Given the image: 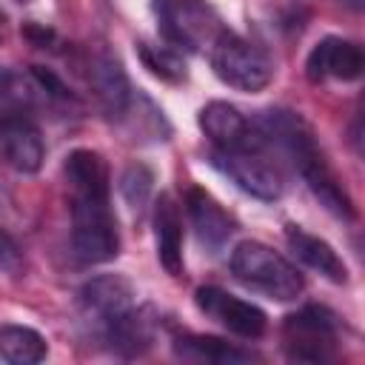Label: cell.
<instances>
[{"label":"cell","mask_w":365,"mask_h":365,"mask_svg":"<svg viewBox=\"0 0 365 365\" xmlns=\"http://www.w3.org/2000/svg\"><path fill=\"white\" fill-rule=\"evenodd\" d=\"M362 68H365L362 46L356 40L336 37V34L322 37L305 60V74L311 83H325V80L351 83L362 74Z\"/></svg>","instance_id":"obj_11"},{"label":"cell","mask_w":365,"mask_h":365,"mask_svg":"<svg viewBox=\"0 0 365 365\" xmlns=\"http://www.w3.org/2000/svg\"><path fill=\"white\" fill-rule=\"evenodd\" d=\"M137 54H140L143 66H145L154 77H160V80H165V83H182V80L188 77L182 54H180L177 48H171V46L140 43V46H137Z\"/></svg>","instance_id":"obj_21"},{"label":"cell","mask_w":365,"mask_h":365,"mask_svg":"<svg viewBox=\"0 0 365 365\" xmlns=\"http://www.w3.org/2000/svg\"><path fill=\"white\" fill-rule=\"evenodd\" d=\"M157 334V317L151 308H128L123 317H117L103 334L100 339L108 342V348L120 356H137L143 354Z\"/></svg>","instance_id":"obj_16"},{"label":"cell","mask_w":365,"mask_h":365,"mask_svg":"<svg viewBox=\"0 0 365 365\" xmlns=\"http://www.w3.org/2000/svg\"><path fill=\"white\" fill-rule=\"evenodd\" d=\"M228 265L237 282L277 302H294L305 288L302 274L282 254L257 240H242L231 251Z\"/></svg>","instance_id":"obj_3"},{"label":"cell","mask_w":365,"mask_h":365,"mask_svg":"<svg viewBox=\"0 0 365 365\" xmlns=\"http://www.w3.org/2000/svg\"><path fill=\"white\" fill-rule=\"evenodd\" d=\"M0 34H3V14H0Z\"/></svg>","instance_id":"obj_25"},{"label":"cell","mask_w":365,"mask_h":365,"mask_svg":"<svg viewBox=\"0 0 365 365\" xmlns=\"http://www.w3.org/2000/svg\"><path fill=\"white\" fill-rule=\"evenodd\" d=\"M211 163L214 168H220L237 188H242L245 194L274 202L282 197L285 191V177L279 163L274 160V151L268 148V143L259 145H248V148H237V151H211Z\"/></svg>","instance_id":"obj_7"},{"label":"cell","mask_w":365,"mask_h":365,"mask_svg":"<svg viewBox=\"0 0 365 365\" xmlns=\"http://www.w3.org/2000/svg\"><path fill=\"white\" fill-rule=\"evenodd\" d=\"M285 242L294 251L297 259H302L308 268H314L317 274H322L331 282H348V265L342 262V257L334 251L331 242H325L317 234H308L299 225H285Z\"/></svg>","instance_id":"obj_17"},{"label":"cell","mask_w":365,"mask_h":365,"mask_svg":"<svg viewBox=\"0 0 365 365\" xmlns=\"http://www.w3.org/2000/svg\"><path fill=\"white\" fill-rule=\"evenodd\" d=\"M345 3H351L354 9H359V6H362V0H345Z\"/></svg>","instance_id":"obj_24"},{"label":"cell","mask_w":365,"mask_h":365,"mask_svg":"<svg viewBox=\"0 0 365 365\" xmlns=\"http://www.w3.org/2000/svg\"><path fill=\"white\" fill-rule=\"evenodd\" d=\"M211 54V68L214 74L237 88V91H262L274 80V63L271 57L248 43L245 37L234 34L231 29H222L220 37L208 48Z\"/></svg>","instance_id":"obj_5"},{"label":"cell","mask_w":365,"mask_h":365,"mask_svg":"<svg viewBox=\"0 0 365 365\" xmlns=\"http://www.w3.org/2000/svg\"><path fill=\"white\" fill-rule=\"evenodd\" d=\"M88 80H91V88H94V94L100 100V108L111 120H120V117L128 114V108L134 103V88H131V83H128V77H125V71H123L117 57L97 54L91 60Z\"/></svg>","instance_id":"obj_14"},{"label":"cell","mask_w":365,"mask_h":365,"mask_svg":"<svg viewBox=\"0 0 365 365\" xmlns=\"http://www.w3.org/2000/svg\"><path fill=\"white\" fill-rule=\"evenodd\" d=\"M154 17L171 48L202 51L225 29L217 9L205 0H154Z\"/></svg>","instance_id":"obj_4"},{"label":"cell","mask_w":365,"mask_h":365,"mask_svg":"<svg viewBox=\"0 0 365 365\" xmlns=\"http://www.w3.org/2000/svg\"><path fill=\"white\" fill-rule=\"evenodd\" d=\"M154 237H157L160 265L171 277H180L182 274V217L171 194H160L154 202Z\"/></svg>","instance_id":"obj_18"},{"label":"cell","mask_w":365,"mask_h":365,"mask_svg":"<svg viewBox=\"0 0 365 365\" xmlns=\"http://www.w3.org/2000/svg\"><path fill=\"white\" fill-rule=\"evenodd\" d=\"M0 160L20 174L40 171L46 160V143L31 117L26 114L0 117Z\"/></svg>","instance_id":"obj_13"},{"label":"cell","mask_w":365,"mask_h":365,"mask_svg":"<svg viewBox=\"0 0 365 365\" xmlns=\"http://www.w3.org/2000/svg\"><path fill=\"white\" fill-rule=\"evenodd\" d=\"M17 3H31V0H17Z\"/></svg>","instance_id":"obj_26"},{"label":"cell","mask_w":365,"mask_h":365,"mask_svg":"<svg viewBox=\"0 0 365 365\" xmlns=\"http://www.w3.org/2000/svg\"><path fill=\"white\" fill-rule=\"evenodd\" d=\"M0 265H3L6 271H20V248H17V242L3 231V225H0Z\"/></svg>","instance_id":"obj_23"},{"label":"cell","mask_w":365,"mask_h":365,"mask_svg":"<svg viewBox=\"0 0 365 365\" xmlns=\"http://www.w3.org/2000/svg\"><path fill=\"white\" fill-rule=\"evenodd\" d=\"M194 302L208 319H214L217 325H222L225 331H231L242 339H259L268 328V317L262 308H257L254 302H245L217 285L197 288Z\"/></svg>","instance_id":"obj_9"},{"label":"cell","mask_w":365,"mask_h":365,"mask_svg":"<svg viewBox=\"0 0 365 365\" xmlns=\"http://www.w3.org/2000/svg\"><path fill=\"white\" fill-rule=\"evenodd\" d=\"M46 336L29 325H0V359L11 365H34L46 356Z\"/></svg>","instance_id":"obj_20"},{"label":"cell","mask_w":365,"mask_h":365,"mask_svg":"<svg viewBox=\"0 0 365 365\" xmlns=\"http://www.w3.org/2000/svg\"><path fill=\"white\" fill-rule=\"evenodd\" d=\"M336 317L322 305H305L297 314H288L282 322V351L291 362H331L336 356Z\"/></svg>","instance_id":"obj_6"},{"label":"cell","mask_w":365,"mask_h":365,"mask_svg":"<svg viewBox=\"0 0 365 365\" xmlns=\"http://www.w3.org/2000/svg\"><path fill=\"white\" fill-rule=\"evenodd\" d=\"M254 123L262 131L268 148L271 151H279L297 168V174L308 182V188L314 191V197L334 217H342V220H354L356 217V208H354L348 191L342 188V182L336 180L334 168L328 165L325 151L319 148V143L314 137V128L297 111L268 108Z\"/></svg>","instance_id":"obj_2"},{"label":"cell","mask_w":365,"mask_h":365,"mask_svg":"<svg viewBox=\"0 0 365 365\" xmlns=\"http://www.w3.org/2000/svg\"><path fill=\"white\" fill-rule=\"evenodd\" d=\"M71 211V254L83 265H100L120 254L117 217L108 200V165L91 148H74L63 163Z\"/></svg>","instance_id":"obj_1"},{"label":"cell","mask_w":365,"mask_h":365,"mask_svg":"<svg viewBox=\"0 0 365 365\" xmlns=\"http://www.w3.org/2000/svg\"><path fill=\"white\" fill-rule=\"evenodd\" d=\"M185 205H188V217H191V225L197 231V240L211 254H217L228 242V237L237 231L234 217L202 188H191L185 194Z\"/></svg>","instance_id":"obj_15"},{"label":"cell","mask_w":365,"mask_h":365,"mask_svg":"<svg viewBox=\"0 0 365 365\" xmlns=\"http://www.w3.org/2000/svg\"><path fill=\"white\" fill-rule=\"evenodd\" d=\"M80 314L83 319L94 328V334L100 336L117 317H123L131 305H134V288L125 277L120 274H103L88 279L80 294Z\"/></svg>","instance_id":"obj_10"},{"label":"cell","mask_w":365,"mask_h":365,"mask_svg":"<svg viewBox=\"0 0 365 365\" xmlns=\"http://www.w3.org/2000/svg\"><path fill=\"white\" fill-rule=\"evenodd\" d=\"M197 120H200L202 134L211 140V145L217 151H237V148H248V145L265 143V137L257 128V123L248 120L245 114H240V108H234L231 103L214 100V103L200 108Z\"/></svg>","instance_id":"obj_12"},{"label":"cell","mask_w":365,"mask_h":365,"mask_svg":"<svg viewBox=\"0 0 365 365\" xmlns=\"http://www.w3.org/2000/svg\"><path fill=\"white\" fill-rule=\"evenodd\" d=\"M71 100H74L71 91L48 68H40V66H31L29 71L0 68V117H9V114L31 117V111L40 106L71 103Z\"/></svg>","instance_id":"obj_8"},{"label":"cell","mask_w":365,"mask_h":365,"mask_svg":"<svg viewBox=\"0 0 365 365\" xmlns=\"http://www.w3.org/2000/svg\"><path fill=\"white\" fill-rule=\"evenodd\" d=\"M174 351L182 359L194 362H217V365H231V362H248L254 359L251 351H242L225 339L217 336H202V334H182L174 339Z\"/></svg>","instance_id":"obj_19"},{"label":"cell","mask_w":365,"mask_h":365,"mask_svg":"<svg viewBox=\"0 0 365 365\" xmlns=\"http://www.w3.org/2000/svg\"><path fill=\"white\" fill-rule=\"evenodd\" d=\"M120 188H123L125 202H128L134 211H143V205L148 202L151 188H154V174H151V168H145L143 163H131V165L123 171Z\"/></svg>","instance_id":"obj_22"}]
</instances>
